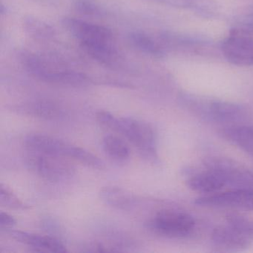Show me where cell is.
I'll return each mask as SVG.
<instances>
[{
  "instance_id": "ba28073f",
  "label": "cell",
  "mask_w": 253,
  "mask_h": 253,
  "mask_svg": "<svg viewBox=\"0 0 253 253\" xmlns=\"http://www.w3.org/2000/svg\"><path fill=\"white\" fill-rule=\"evenodd\" d=\"M221 48L223 55L232 64L253 66V28L232 29Z\"/></svg>"
},
{
  "instance_id": "3957f363",
  "label": "cell",
  "mask_w": 253,
  "mask_h": 253,
  "mask_svg": "<svg viewBox=\"0 0 253 253\" xmlns=\"http://www.w3.org/2000/svg\"><path fill=\"white\" fill-rule=\"evenodd\" d=\"M24 144L30 152L70 158L94 169L105 168L104 162L89 151L48 134H28L25 137Z\"/></svg>"
},
{
  "instance_id": "603a6c76",
  "label": "cell",
  "mask_w": 253,
  "mask_h": 253,
  "mask_svg": "<svg viewBox=\"0 0 253 253\" xmlns=\"http://www.w3.org/2000/svg\"><path fill=\"white\" fill-rule=\"evenodd\" d=\"M244 150L253 158V148H247V149H244Z\"/></svg>"
},
{
  "instance_id": "5b68a950",
  "label": "cell",
  "mask_w": 253,
  "mask_h": 253,
  "mask_svg": "<svg viewBox=\"0 0 253 253\" xmlns=\"http://www.w3.org/2000/svg\"><path fill=\"white\" fill-rule=\"evenodd\" d=\"M29 152L26 159L28 169L47 181H68L76 174L75 167L64 158L30 151Z\"/></svg>"
},
{
  "instance_id": "d6986e66",
  "label": "cell",
  "mask_w": 253,
  "mask_h": 253,
  "mask_svg": "<svg viewBox=\"0 0 253 253\" xmlns=\"http://www.w3.org/2000/svg\"><path fill=\"white\" fill-rule=\"evenodd\" d=\"M103 149L106 155L119 162L126 161L130 157L129 148L124 140L115 135H106L103 137Z\"/></svg>"
},
{
  "instance_id": "7c38bea8",
  "label": "cell",
  "mask_w": 253,
  "mask_h": 253,
  "mask_svg": "<svg viewBox=\"0 0 253 253\" xmlns=\"http://www.w3.org/2000/svg\"><path fill=\"white\" fill-rule=\"evenodd\" d=\"M10 235L17 242L32 247L38 251L57 253H63L67 251L66 246L54 237L19 230L11 231Z\"/></svg>"
},
{
  "instance_id": "8fae6325",
  "label": "cell",
  "mask_w": 253,
  "mask_h": 253,
  "mask_svg": "<svg viewBox=\"0 0 253 253\" xmlns=\"http://www.w3.org/2000/svg\"><path fill=\"white\" fill-rule=\"evenodd\" d=\"M17 115L44 121H57L64 118V110L56 103L46 100L29 102L11 107Z\"/></svg>"
},
{
  "instance_id": "277c9868",
  "label": "cell",
  "mask_w": 253,
  "mask_h": 253,
  "mask_svg": "<svg viewBox=\"0 0 253 253\" xmlns=\"http://www.w3.org/2000/svg\"><path fill=\"white\" fill-rule=\"evenodd\" d=\"M180 104L195 116L215 123L236 122L247 117V108L242 105L223 100H213L195 94H183Z\"/></svg>"
},
{
  "instance_id": "cb8c5ba5",
  "label": "cell",
  "mask_w": 253,
  "mask_h": 253,
  "mask_svg": "<svg viewBox=\"0 0 253 253\" xmlns=\"http://www.w3.org/2000/svg\"><path fill=\"white\" fill-rule=\"evenodd\" d=\"M35 1H37V2H46V3H49V2H54L55 0H35Z\"/></svg>"
},
{
  "instance_id": "6da1fadb",
  "label": "cell",
  "mask_w": 253,
  "mask_h": 253,
  "mask_svg": "<svg viewBox=\"0 0 253 253\" xmlns=\"http://www.w3.org/2000/svg\"><path fill=\"white\" fill-rule=\"evenodd\" d=\"M63 23L79 41L83 49L94 60L106 65L117 61L118 53L113 34L107 28L75 18H66Z\"/></svg>"
},
{
  "instance_id": "4fadbf2b",
  "label": "cell",
  "mask_w": 253,
  "mask_h": 253,
  "mask_svg": "<svg viewBox=\"0 0 253 253\" xmlns=\"http://www.w3.org/2000/svg\"><path fill=\"white\" fill-rule=\"evenodd\" d=\"M211 239L217 247L228 251H239L249 245V238L229 224L214 229Z\"/></svg>"
},
{
  "instance_id": "7402d4cb",
  "label": "cell",
  "mask_w": 253,
  "mask_h": 253,
  "mask_svg": "<svg viewBox=\"0 0 253 253\" xmlns=\"http://www.w3.org/2000/svg\"><path fill=\"white\" fill-rule=\"evenodd\" d=\"M78 7L81 11L87 13V14H97V12H98L97 7L94 6V5L89 3L88 2H84V0L78 2Z\"/></svg>"
},
{
  "instance_id": "e0dca14e",
  "label": "cell",
  "mask_w": 253,
  "mask_h": 253,
  "mask_svg": "<svg viewBox=\"0 0 253 253\" xmlns=\"http://www.w3.org/2000/svg\"><path fill=\"white\" fill-rule=\"evenodd\" d=\"M220 135L242 149L253 148V126L228 127L220 131Z\"/></svg>"
},
{
  "instance_id": "9c48e42d",
  "label": "cell",
  "mask_w": 253,
  "mask_h": 253,
  "mask_svg": "<svg viewBox=\"0 0 253 253\" xmlns=\"http://www.w3.org/2000/svg\"><path fill=\"white\" fill-rule=\"evenodd\" d=\"M207 170L213 171L223 179L226 186L239 189H253V171L224 158H207L204 161Z\"/></svg>"
},
{
  "instance_id": "7a4b0ae2",
  "label": "cell",
  "mask_w": 253,
  "mask_h": 253,
  "mask_svg": "<svg viewBox=\"0 0 253 253\" xmlns=\"http://www.w3.org/2000/svg\"><path fill=\"white\" fill-rule=\"evenodd\" d=\"M96 120L101 126L124 136L144 159H157L156 137L150 124L134 118H117L106 111L97 112Z\"/></svg>"
},
{
  "instance_id": "52a82bcc",
  "label": "cell",
  "mask_w": 253,
  "mask_h": 253,
  "mask_svg": "<svg viewBox=\"0 0 253 253\" xmlns=\"http://www.w3.org/2000/svg\"><path fill=\"white\" fill-rule=\"evenodd\" d=\"M148 229L169 238H183L193 231L195 221L190 214L176 210H163L146 223Z\"/></svg>"
},
{
  "instance_id": "9a60e30c",
  "label": "cell",
  "mask_w": 253,
  "mask_h": 253,
  "mask_svg": "<svg viewBox=\"0 0 253 253\" xmlns=\"http://www.w3.org/2000/svg\"><path fill=\"white\" fill-rule=\"evenodd\" d=\"M163 5L174 8L190 9L203 17H213L217 11V4L213 0H154Z\"/></svg>"
},
{
  "instance_id": "ac0fdd59",
  "label": "cell",
  "mask_w": 253,
  "mask_h": 253,
  "mask_svg": "<svg viewBox=\"0 0 253 253\" xmlns=\"http://www.w3.org/2000/svg\"><path fill=\"white\" fill-rule=\"evenodd\" d=\"M129 40L135 48L145 54L157 58H162L165 56V51L161 44L146 34L133 32L130 34Z\"/></svg>"
},
{
  "instance_id": "44dd1931",
  "label": "cell",
  "mask_w": 253,
  "mask_h": 253,
  "mask_svg": "<svg viewBox=\"0 0 253 253\" xmlns=\"http://www.w3.org/2000/svg\"><path fill=\"white\" fill-rule=\"evenodd\" d=\"M15 224L16 220L14 217L2 211L0 212V228L1 229H10L15 226Z\"/></svg>"
},
{
  "instance_id": "30bf717a",
  "label": "cell",
  "mask_w": 253,
  "mask_h": 253,
  "mask_svg": "<svg viewBox=\"0 0 253 253\" xmlns=\"http://www.w3.org/2000/svg\"><path fill=\"white\" fill-rule=\"evenodd\" d=\"M195 204L201 207H230L244 210H253V189H239L209 195L195 200Z\"/></svg>"
},
{
  "instance_id": "5bb4252c",
  "label": "cell",
  "mask_w": 253,
  "mask_h": 253,
  "mask_svg": "<svg viewBox=\"0 0 253 253\" xmlns=\"http://www.w3.org/2000/svg\"><path fill=\"white\" fill-rule=\"evenodd\" d=\"M100 197L104 204L116 210H130L136 204L132 194L118 186L103 187L100 190Z\"/></svg>"
},
{
  "instance_id": "8992f818",
  "label": "cell",
  "mask_w": 253,
  "mask_h": 253,
  "mask_svg": "<svg viewBox=\"0 0 253 253\" xmlns=\"http://www.w3.org/2000/svg\"><path fill=\"white\" fill-rule=\"evenodd\" d=\"M26 67L34 77L50 84L80 87L91 83L85 75L67 69H59L41 57H29L26 60Z\"/></svg>"
},
{
  "instance_id": "ffe728a7",
  "label": "cell",
  "mask_w": 253,
  "mask_h": 253,
  "mask_svg": "<svg viewBox=\"0 0 253 253\" xmlns=\"http://www.w3.org/2000/svg\"><path fill=\"white\" fill-rule=\"evenodd\" d=\"M0 204L7 208L14 210H29L30 207L20 199L6 185H0Z\"/></svg>"
},
{
  "instance_id": "2e32d148",
  "label": "cell",
  "mask_w": 253,
  "mask_h": 253,
  "mask_svg": "<svg viewBox=\"0 0 253 253\" xmlns=\"http://www.w3.org/2000/svg\"><path fill=\"white\" fill-rule=\"evenodd\" d=\"M187 183L192 190L204 194L214 193L226 186L223 179L210 170L192 176Z\"/></svg>"
}]
</instances>
